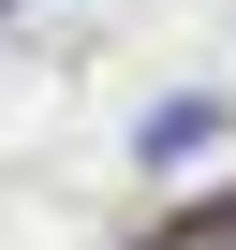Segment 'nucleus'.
Returning <instances> with one entry per match:
<instances>
[{
	"mask_svg": "<svg viewBox=\"0 0 236 250\" xmlns=\"http://www.w3.org/2000/svg\"><path fill=\"white\" fill-rule=\"evenodd\" d=\"M207 133H221V118H207V103H163V118H148V162H192Z\"/></svg>",
	"mask_w": 236,
	"mask_h": 250,
	"instance_id": "obj_1",
	"label": "nucleus"
},
{
	"mask_svg": "<svg viewBox=\"0 0 236 250\" xmlns=\"http://www.w3.org/2000/svg\"><path fill=\"white\" fill-rule=\"evenodd\" d=\"M148 250H236V206H192L177 235H148Z\"/></svg>",
	"mask_w": 236,
	"mask_h": 250,
	"instance_id": "obj_2",
	"label": "nucleus"
}]
</instances>
